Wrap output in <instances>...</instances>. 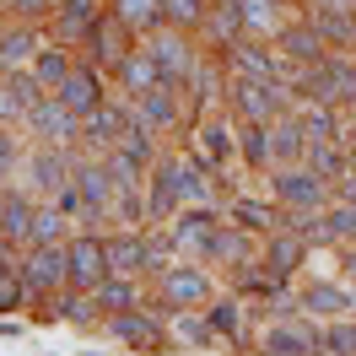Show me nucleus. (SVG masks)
Segmentation results:
<instances>
[{
    "instance_id": "nucleus-1",
    "label": "nucleus",
    "mask_w": 356,
    "mask_h": 356,
    "mask_svg": "<svg viewBox=\"0 0 356 356\" xmlns=\"http://www.w3.org/2000/svg\"><path fill=\"white\" fill-rule=\"evenodd\" d=\"M232 103H238V113H243L248 124H265V119H281V103H286V92H281V81L232 76Z\"/></svg>"
},
{
    "instance_id": "nucleus-2",
    "label": "nucleus",
    "mask_w": 356,
    "mask_h": 356,
    "mask_svg": "<svg viewBox=\"0 0 356 356\" xmlns=\"http://www.w3.org/2000/svg\"><path fill=\"white\" fill-rule=\"evenodd\" d=\"M65 259H70V286L81 291H97L103 281H108V248H103V238H76V243H65Z\"/></svg>"
},
{
    "instance_id": "nucleus-3",
    "label": "nucleus",
    "mask_w": 356,
    "mask_h": 356,
    "mask_svg": "<svg viewBox=\"0 0 356 356\" xmlns=\"http://www.w3.org/2000/svg\"><path fill=\"white\" fill-rule=\"evenodd\" d=\"M27 130L38 135V146H65V140L81 135V113H70L60 97H44L38 108L27 113Z\"/></svg>"
},
{
    "instance_id": "nucleus-4",
    "label": "nucleus",
    "mask_w": 356,
    "mask_h": 356,
    "mask_svg": "<svg viewBox=\"0 0 356 356\" xmlns=\"http://www.w3.org/2000/svg\"><path fill=\"white\" fill-rule=\"evenodd\" d=\"M44 103V87H38V76H22V70H11V76H0V124H17L27 113Z\"/></svg>"
},
{
    "instance_id": "nucleus-5",
    "label": "nucleus",
    "mask_w": 356,
    "mask_h": 356,
    "mask_svg": "<svg viewBox=\"0 0 356 356\" xmlns=\"http://www.w3.org/2000/svg\"><path fill=\"white\" fill-rule=\"evenodd\" d=\"M124 33H130V22H124L119 11H113V17H97V22H92V60L108 65V70H119L135 54V49L124 44Z\"/></svg>"
},
{
    "instance_id": "nucleus-6",
    "label": "nucleus",
    "mask_w": 356,
    "mask_h": 356,
    "mask_svg": "<svg viewBox=\"0 0 356 356\" xmlns=\"http://www.w3.org/2000/svg\"><path fill=\"white\" fill-rule=\"evenodd\" d=\"M152 60H156V70H162V87L173 92V87H189V81H195V54H189V44H184V38H173V33H168V38H156L152 44Z\"/></svg>"
},
{
    "instance_id": "nucleus-7",
    "label": "nucleus",
    "mask_w": 356,
    "mask_h": 356,
    "mask_svg": "<svg viewBox=\"0 0 356 356\" xmlns=\"http://www.w3.org/2000/svg\"><path fill=\"white\" fill-rule=\"evenodd\" d=\"M76 189H81V205H87V222H103V211L113 205L119 184H113L108 162H92V168H76Z\"/></svg>"
},
{
    "instance_id": "nucleus-8",
    "label": "nucleus",
    "mask_w": 356,
    "mask_h": 356,
    "mask_svg": "<svg viewBox=\"0 0 356 356\" xmlns=\"http://www.w3.org/2000/svg\"><path fill=\"white\" fill-rule=\"evenodd\" d=\"M324 178L302 173V168H286V173H275V200H286L291 211H318L324 205Z\"/></svg>"
},
{
    "instance_id": "nucleus-9",
    "label": "nucleus",
    "mask_w": 356,
    "mask_h": 356,
    "mask_svg": "<svg viewBox=\"0 0 356 356\" xmlns=\"http://www.w3.org/2000/svg\"><path fill=\"white\" fill-rule=\"evenodd\" d=\"M22 281H27V291H54L60 281H70L65 243H60V248H33V259L22 265Z\"/></svg>"
},
{
    "instance_id": "nucleus-10",
    "label": "nucleus",
    "mask_w": 356,
    "mask_h": 356,
    "mask_svg": "<svg viewBox=\"0 0 356 356\" xmlns=\"http://www.w3.org/2000/svg\"><path fill=\"white\" fill-rule=\"evenodd\" d=\"M27 173H33V189H44V195H60L70 178H76L60 146H38V152L27 156Z\"/></svg>"
},
{
    "instance_id": "nucleus-11",
    "label": "nucleus",
    "mask_w": 356,
    "mask_h": 356,
    "mask_svg": "<svg viewBox=\"0 0 356 356\" xmlns=\"http://www.w3.org/2000/svg\"><path fill=\"white\" fill-rule=\"evenodd\" d=\"M173 243H178V248H195L200 259H211V243H216V216H211L205 205L184 211V216L173 222Z\"/></svg>"
},
{
    "instance_id": "nucleus-12",
    "label": "nucleus",
    "mask_w": 356,
    "mask_h": 356,
    "mask_svg": "<svg viewBox=\"0 0 356 356\" xmlns=\"http://www.w3.org/2000/svg\"><path fill=\"white\" fill-rule=\"evenodd\" d=\"M302 254H308V238H302V232H291V227H281V232L270 238V254H265V275H270V281H286L291 270L302 265Z\"/></svg>"
},
{
    "instance_id": "nucleus-13",
    "label": "nucleus",
    "mask_w": 356,
    "mask_h": 356,
    "mask_svg": "<svg viewBox=\"0 0 356 356\" xmlns=\"http://www.w3.org/2000/svg\"><path fill=\"white\" fill-rule=\"evenodd\" d=\"M33 222H38V205L27 195H0V238L6 243H33Z\"/></svg>"
},
{
    "instance_id": "nucleus-14",
    "label": "nucleus",
    "mask_w": 356,
    "mask_h": 356,
    "mask_svg": "<svg viewBox=\"0 0 356 356\" xmlns=\"http://www.w3.org/2000/svg\"><path fill=\"white\" fill-rule=\"evenodd\" d=\"M162 297L178 302V308H189V302H205V297H211V281L189 265H173V270H162Z\"/></svg>"
},
{
    "instance_id": "nucleus-15",
    "label": "nucleus",
    "mask_w": 356,
    "mask_h": 356,
    "mask_svg": "<svg viewBox=\"0 0 356 356\" xmlns=\"http://www.w3.org/2000/svg\"><path fill=\"white\" fill-rule=\"evenodd\" d=\"M124 119H130L124 108H108V103H97V108L81 119V140H92V146L113 152V146H119V135H124Z\"/></svg>"
},
{
    "instance_id": "nucleus-16",
    "label": "nucleus",
    "mask_w": 356,
    "mask_h": 356,
    "mask_svg": "<svg viewBox=\"0 0 356 356\" xmlns=\"http://www.w3.org/2000/svg\"><path fill=\"white\" fill-rule=\"evenodd\" d=\"M265 351H270V356H308V351H318V334H313L308 324H291V318H281V324H270Z\"/></svg>"
},
{
    "instance_id": "nucleus-17",
    "label": "nucleus",
    "mask_w": 356,
    "mask_h": 356,
    "mask_svg": "<svg viewBox=\"0 0 356 356\" xmlns=\"http://www.w3.org/2000/svg\"><path fill=\"white\" fill-rule=\"evenodd\" d=\"M168 173V184H173V200H184V205H205L211 200V184H205V173H200V162H168L162 168Z\"/></svg>"
},
{
    "instance_id": "nucleus-18",
    "label": "nucleus",
    "mask_w": 356,
    "mask_h": 356,
    "mask_svg": "<svg viewBox=\"0 0 356 356\" xmlns=\"http://www.w3.org/2000/svg\"><path fill=\"white\" fill-rule=\"evenodd\" d=\"M54 97H60L70 113H81V119H87V113L97 108V76H92V70H70L65 81H60V92H54Z\"/></svg>"
},
{
    "instance_id": "nucleus-19",
    "label": "nucleus",
    "mask_w": 356,
    "mask_h": 356,
    "mask_svg": "<svg viewBox=\"0 0 356 356\" xmlns=\"http://www.w3.org/2000/svg\"><path fill=\"white\" fill-rule=\"evenodd\" d=\"M103 248H108V270H113V275H135V270H146V238L124 232V238H103Z\"/></svg>"
},
{
    "instance_id": "nucleus-20",
    "label": "nucleus",
    "mask_w": 356,
    "mask_h": 356,
    "mask_svg": "<svg viewBox=\"0 0 356 356\" xmlns=\"http://www.w3.org/2000/svg\"><path fill=\"white\" fill-rule=\"evenodd\" d=\"M270 156H281V162L308 156V130H302L297 119H275V130H270Z\"/></svg>"
},
{
    "instance_id": "nucleus-21",
    "label": "nucleus",
    "mask_w": 356,
    "mask_h": 356,
    "mask_svg": "<svg viewBox=\"0 0 356 356\" xmlns=\"http://www.w3.org/2000/svg\"><path fill=\"white\" fill-rule=\"evenodd\" d=\"M281 49H286L291 60H302V65H313V60L324 65V38H318V27H313V22L286 27V33H281Z\"/></svg>"
},
{
    "instance_id": "nucleus-22",
    "label": "nucleus",
    "mask_w": 356,
    "mask_h": 356,
    "mask_svg": "<svg viewBox=\"0 0 356 356\" xmlns=\"http://www.w3.org/2000/svg\"><path fill=\"white\" fill-rule=\"evenodd\" d=\"M119 76H124V87L140 97V92H156L162 87V70H156V60H152V49H140V54H130L124 65H119Z\"/></svg>"
},
{
    "instance_id": "nucleus-23",
    "label": "nucleus",
    "mask_w": 356,
    "mask_h": 356,
    "mask_svg": "<svg viewBox=\"0 0 356 356\" xmlns=\"http://www.w3.org/2000/svg\"><path fill=\"white\" fill-rule=\"evenodd\" d=\"M238 76H259V81H281V76H286V65H281L275 54H265V49H254V44H238Z\"/></svg>"
},
{
    "instance_id": "nucleus-24",
    "label": "nucleus",
    "mask_w": 356,
    "mask_h": 356,
    "mask_svg": "<svg viewBox=\"0 0 356 356\" xmlns=\"http://www.w3.org/2000/svg\"><path fill=\"white\" fill-rule=\"evenodd\" d=\"M173 119H178V108H173V92H168V87L140 92V124H152V130H168Z\"/></svg>"
},
{
    "instance_id": "nucleus-25",
    "label": "nucleus",
    "mask_w": 356,
    "mask_h": 356,
    "mask_svg": "<svg viewBox=\"0 0 356 356\" xmlns=\"http://www.w3.org/2000/svg\"><path fill=\"white\" fill-rule=\"evenodd\" d=\"M302 308L308 313H318V318H334V313H346L351 308V291H340V286H308V297H302Z\"/></svg>"
},
{
    "instance_id": "nucleus-26",
    "label": "nucleus",
    "mask_w": 356,
    "mask_h": 356,
    "mask_svg": "<svg viewBox=\"0 0 356 356\" xmlns=\"http://www.w3.org/2000/svg\"><path fill=\"white\" fill-rule=\"evenodd\" d=\"M308 162H313V178H346V152L334 140H308Z\"/></svg>"
},
{
    "instance_id": "nucleus-27",
    "label": "nucleus",
    "mask_w": 356,
    "mask_h": 356,
    "mask_svg": "<svg viewBox=\"0 0 356 356\" xmlns=\"http://www.w3.org/2000/svg\"><path fill=\"white\" fill-rule=\"evenodd\" d=\"M33 243H38V248H60V243H65V211H60V205H44V211H38Z\"/></svg>"
},
{
    "instance_id": "nucleus-28",
    "label": "nucleus",
    "mask_w": 356,
    "mask_h": 356,
    "mask_svg": "<svg viewBox=\"0 0 356 356\" xmlns=\"http://www.w3.org/2000/svg\"><path fill=\"white\" fill-rule=\"evenodd\" d=\"M113 334L135 340V346H162V330H156L152 318H135V313H113Z\"/></svg>"
},
{
    "instance_id": "nucleus-29",
    "label": "nucleus",
    "mask_w": 356,
    "mask_h": 356,
    "mask_svg": "<svg viewBox=\"0 0 356 356\" xmlns=\"http://www.w3.org/2000/svg\"><path fill=\"white\" fill-rule=\"evenodd\" d=\"M119 152H124V156H135V162L146 168V162H152V124H140V119H124Z\"/></svg>"
},
{
    "instance_id": "nucleus-30",
    "label": "nucleus",
    "mask_w": 356,
    "mask_h": 356,
    "mask_svg": "<svg viewBox=\"0 0 356 356\" xmlns=\"http://www.w3.org/2000/svg\"><path fill=\"white\" fill-rule=\"evenodd\" d=\"M92 297H97V308H108V313H130L135 308V281H113L108 275Z\"/></svg>"
},
{
    "instance_id": "nucleus-31",
    "label": "nucleus",
    "mask_w": 356,
    "mask_h": 356,
    "mask_svg": "<svg viewBox=\"0 0 356 356\" xmlns=\"http://www.w3.org/2000/svg\"><path fill=\"white\" fill-rule=\"evenodd\" d=\"M33 76H38V87H60V81H65L70 76V60H65V49H44V54H38V70H33Z\"/></svg>"
},
{
    "instance_id": "nucleus-32",
    "label": "nucleus",
    "mask_w": 356,
    "mask_h": 356,
    "mask_svg": "<svg viewBox=\"0 0 356 356\" xmlns=\"http://www.w3.org/2000/svg\"><path fill=\"white\" fill-rule=\"evenodd\" d=\"M302 130H308V140H340V119L330 113V103H313Z\"/></svg>"
},
{
    "instance_id": "nucleus-33",
    "label": "nucleus",
    "mask_w": 356,
    "mask_h": 356,
    "mask_svg": "<svg viewBox=\"0 0 356 356\" xmlns=\"http://www.w3.org/2000/svg\"><path fill=\"white\" fill-rule=\"evenodd\" d=\"M211 33H216L222 44H232V38L243 33V11H238V0H222V6H216V17H211Z\"/></svg>"
},
{
    "instance_id": "nucleus-34",
    "label": "nucleus",
    "mask_w": 356,
    "mask_h": 356,
    "mask_svg": "<svg viewBox=\"0 0 356 356\" xmlns=\"http://www.w3.org/2000/svg\"><path fill=\"white\" fill-rule=\"evenodd\" d=\"M318 351L324 356H356V324H334L318 334Z\"/></svg>"
},
{
    "instance_id": "nucleus-35",
    "label": "nucleus",
    "mask_w": 356,
    "mask_h": 356,
    "mask_svg": "<svg viewBox=\"0 0 356 356\" xmlns=\"http://www.w3.org/2000/svg\"><path fill=\"white\" fill-rule=\"evenodd\" d=\"M22 291H27L22 265H0V313H11V308H17V302H22Z\"/></svg>"
},
{
    "instance_id": "nucleus-36",
    "label": "nucleus",
    "mask_w": 356,
    "mask_h": 356,
    "mask_svg": "<svg viewBox=\"0 0 356 356\" xmlns=\"http://www.w3.org/2000/svg\"><path fill=\"white\" fill-rule=\"evenodd\" d=\"M162 6H168V0H119V17L130 27H152L156 17H162Z\"/></svg>"
},
{
    "instance_id": "nucleus-37",
    "label": "nucleus",
    "mask_w": 356,
    "mask_h": 356,
    "mask_svg": "<svg viewBox=\"0 0 356 356\" xmlns=\"http://www.w3.org/2000/svg\"><path fill=\"white\" fill-rule=\"evenodd\" d=\"M27 54H33V33H11V38H0V65H6V70H22Z\"/></svg>"
},
{
    "instance_id": "nucleus-38",
    "label": "nucleus",
    "mask_w": 356,
    "mask_h": 356,
    "mask_svg": "<svg viewBox=\"0 0 356 356\" xmlns=\"http://www.w3.org/2000/svg\"><path fill=\"white\" fill-rule=\"evenodd\" d=\"M324 76H330V87H334V103H340V97H356V65L324 60Z\"/></svg>"
},
{
    "instance_id": "nucleus-39",
    "label": "nucleus",
    "mask_w": 356,
    "mask_h": 356,
    "mask_svg": "<svg viewBox=\"0 0 356 356\" xmlns=\"http://www.w3.org/2000/svg\"><path fill=\"white\" fill-rule=\"evenodd\" d=\"M232 216H238V222L243 227H286V216H275V211H265V205H254V200H232Z\"/></svg>"
},
{
    "instance_id": "nucleus-40",
    "label": "nucleus",
    "mask_w": 356,
    "mask_h": 356,
    "mask_svg": "<svg viewBox=\"0 0 356 356\" xmlns=\"http://www.w3.org/2000/svg\"><path fill=\"white\" fill-rule=\"evenodd\" d=\"M162 17L178 22V27H195V22H205V0H168V6H162Z\"/></svg>"
},
{
    "instance_id": "nucleus-41",
    "label": "nucleus",
    "mask_w": 356,
    "mask_h": 356,
    "mask_svg": "<svg viewBox=\"0 0 356 356\" xmlns=\"http://www.w3.org/2000/svg\"><path fill=\"white\" fill-rule=\"evenodd\" d=\"M243 156L254 162V168H265V162H270V130H265V124H248V130H243Z\"/></svg>"
},
{
    "instance_id": "nucleus-42",
    "label": "nucleus",
    "mask_w": 356,
    "mask_h": 356,
    "mask_svg": "<svg viewBox=\"0 0 356 356\" xmlns=\"http://www.w3.org/2000/svg\"><path fill=\"white\" fill-rule=\"evenodd\" d=\"M227 135H232L227 124H205V130H200V152L211 156V162H222V156L232 152V140H227Z\"/></svg>"
},
{
    "instance_id": "nucleus-43",
    "label": "nucleus",
    "mask_w": 356,
    "mask_h": 356,
    "mask_svg": "<svg viewBox=\"0 0 356 356\" xmlns=\"http://www.w3.org/2000/svg\"><path fill=\"white\" fill-rule=\"evenodd\" d=\"M211 324H216L222 334H238V330H243V308H238L232 297H222V302L211 308Z\"/></svg>"
},
{
    "instance_id": "nucleus-44",
    "label": "nucleus",
    "mask_w": 356,
    "mask_h": 356,
    "mask_svg": "<svg viewBox=\"0 0 356 356\" xmlns=\"http://www.w3.org/2000/svg\"><path fill=\"white\" fill-rule=\"evenodd\" d=\"M92 0H65V17H60V33H81V27H92Z\"/></svg>"
},
{
    "instance_id": "nucleus-45",
    "label": "nucleus",
    "mask_w": 356,
    "mask_h": 356,
    "mask_svg": "<svg viewBox=\"0 0 356 356\" xmlns=\"http://www.w3.org/2000/svg\"><path fill=\"white\" fill-rule=\"evenodd\" d=\"M173 238H146V270H173Z\"/></svg>"
},
{
    "instance_id": "nucleus-46",
    "label": "nucleus",
    "mask_w": 356,
    "mask_h": 356,
    "mask_svg": "<svg viewBox=\"0 0 356 356\" xmlns=\"http://www.w3.org/2000/svg\"><path fill=\"white\" fill-rule=\"evenodd\" d=\"M211 259H248V243L238 232H216V243H211Z\"/></svg>"
},
{
    "instance_id": "nucleus-47",
    "label": "nucleus",
    "mask_w": 356,
    "mask_h": 356,
    "mask_svg": "<svg viewBox=\"0 0 356 356\" xmlns=\"http://www.w3.org/2000/svg\"><path fill=\"white\" fill-rule=\"evenodd\" d=\"M173 184H168V173H156L152 178V216H168V211H173Z\"/></svg>"
},
{
    "instance_id": "nucleus-48",
    "label": "nucleus",
    "mask_w": 356,
    "mask_h": 356,
    "mask_svg": "<svg viewBox=\"0 0 356 356\" xmlns=\"http://www.w3.org/2000/svg\"><path fill=\"white\" fill-rule=\"evenodd\" d=\"M238 11H243V22H254V27H275L270 0H238Z\"/></svg>"
},
{
    "instance_id": "nucleus-49",
    "label": "nucleus",
    "mask_w": 356,
    "mask_h": 356,
    "mask_svg": "<svg viewBox=\"0 0 356 356\" xmlns=\"http://www.w3.org/2000/svg\"><path fill=\"white\" fill-rule=\"evenodd\" d=\"M324 227H330L334 238H340V232H356V205H334V211H324Z\"/></svg>"
},
{
    "instance_id": "nucleus-50",
    "label": "nucleus",
    "mask_w": 356,
    "mask_h": 356,
    "mask_svg": "<svg viewBox=\"0 0 356 356\" xmlns=\"http://www.w3.org/2000/svg\"><path fill=\"white\" fill-rule=\"evenodd\" d=\"M11 173H17V135L0 130V184H11Z\"/></svg>"
},
{
    "instance_id": "nucleus-51",
    "label": "nucleus",
    "mask_w": 356,
    "mask_h": 356,
    "mask_svg": "<svg viewBox=\"0 0 356 356\" xmlns=\"http://www.w3.org/2000/svg\"><path fill=\"white\" fill-rule=\"evenodd\" d=\"M60 313H65L70 324H92V302H87V297H65V302H60Z\"/></svg>"
},
{
    "instance_id": "nucleus-52",
    "label": "nucleus",
    "mask_w": 356,
    "mask_h": 356,
    "mask_svg": "<svg viewBox=\"0 0 356 356\" xmlns=\"http://www.w3.org/2000/svg\"><path fill=\"white\" fill-rule=\"evenodd\" d=\"M178 334H184V340H211V330H205L200 318H189V313H178V324H173Z\"/></svg>"
},
{
    "instance_id": "nucleus-53",
    "label": "nucleus",
    "mask_w": 356,
    "mask_h": 356,
    "mask_svg": "<svg viewBox=\"0 0 356 356\" xmlns=\"http://www.w3.org/2000/svg\"><path fill=\"white\" fill-rule=\"evenodd\" d=\"M318 11H334V17H356V0H318Z\"/></svg>"
},
{
    "instance_id": "nucleus-54",
    "label": "nucleus",
    "mask_w": 356,
    "mask_h": 356,
    "mask_svg": "<svg viewBox=\"0 0 356 356\" xmlns=\"http://www.w3.org/2000/svg\"><path fill=\"white\" fill-rule=\"evenodd\" d=\"M11 6H17V11H22V17H38V11H44L49 0H11Z\"/></svg>"
},
{
    "instance_id": "nucleus-55",
    "label": "nucleus",
    "mask_w": 356,
    "mask_h": 356,
    "mask_svg": "<svg viewBox=\"0 0 356 356\" xmlns=\"http://www.w3.org/2000/svg\"><path fill=\"white\" fill-rule=\"evenodd\" d=\"M340 195H346V205H356V178H340Z\"/></svg>"
},
{
    "instance_id": "nucleus-56",
    "label": "nucleus",
    "mask_w": 356,
    "mask_h": 356,
    "mask_svg": "<svg viewBox=\"0 0 356 356\" xmlns=\"http://www.w3.org/2000/svg\"><path fill=\"white\" fill-rule=\"evenodd\" d=\"M340 140H351V146H356V113H351V124H346V135H340Z\"/></svg>"
},
{
    "instance_id": "nucleus-57",
    "label": "nucleus",
    "mask_w": 356,
    "mask_h": 356,
    "mask_svg": "<svg viewBox=\"0 0 356 356\" xmlns=\"http://www.w3.org/2000/svg\"><path fill=\"white\" fill-rule=\"evenodd\" d=\"M346 270H351V275H356V254H351V259H346Z\"/></svg>"
},
{
    "instance_id": "nucleus-58",
    "label": "nucleus",
    "mask_w": 356,
    "mask_h": 356,
    "mask_svg": "<svg viewBox=\"0 0 356 356\" xmlns=\"http://www.w3.org/2000/svg\"><path fill=\"white\" fill-rule=\"evenodd\" d=\"M0 265H6V238H0Z\"/></svg>"
},
{
    "instance_id": "nucleus-59",
    "label": "nucleus",
    "mask_w": 356,
    "mask_h": 356,
    "mask_svg": "<svg viewBox=\"0 0 356 356\" xmlns=\"http://www.w3.org/2000/svg\"><path fill=\"white\" fill-rule=\"evenodd\" d=\"M87 356H103V351H87Z\"/></svg>"
},
{
    "instance_id": "nucleus-60",
    "label": "nucleus",
    "mask_w": 356,
    "mask_h": 356,
    "mask_svg": "<svg viewBox=\"0 0 356 356\" xmlns=\"http://www.w3.org/2000/svg\"><path fill=\"white\" fill-rule=\"evenodd\" d=\"M351 308H356V297H351Z\"/></svg>"
}]
</instances>
